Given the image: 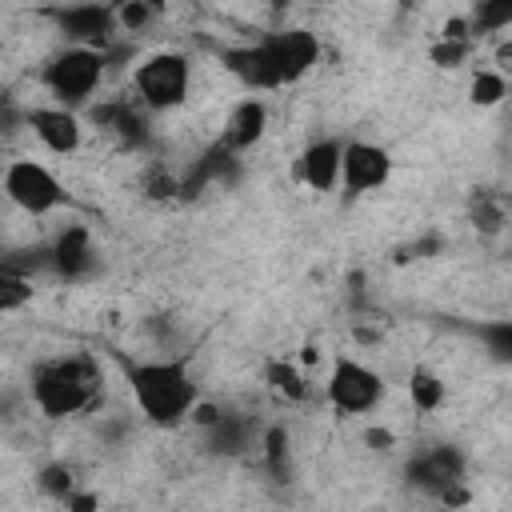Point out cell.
Wrapping results in <instances>:
<instances>
[{
  "label": "cell",
  "instance_id": "cell-35",
  "mask_svg": "<svg viewBox=\"0 0 512 512\" xmlns=\"http://www.w3.org/2000/svg\"><path fill=\"white\" fill-rule=\"evenodd\" d=\"M128 432H132V428H128V420H112V424H100V436H104L108 444H120Z\"/></svg>",
  "mask_w": 512,
  "mask_h": 512
},
{
  "label": "cell",
  "instance_id": "cell-31",
  "mask_svg": "<svg viewBox=\"0 0 512 512\" xmlns=\"http://www.w3.org/2000/svg\"><path fill=\"white\" fill-rule=\"evenodd\" d=\"M440 252V236H420V240H412L408 248H400L396 252V260L404 264V260H428V256H436Z\"/></svg>",
  "mask_w": 512,
  "mask_h": 512
},
{
  "label": "cell",
  "instance_id": "cell-21",
  "mask_svg": "<svg viewBox=\"0 0 512 512\" xmlns=\"http://www.w3.org/2000/svg\"><path fill=\"white\" fill-rule=\"evenodd\" d=\"M408 400H412L416 412H440L444 400H448L444 376L432 372V368H424V364H416V368L408 372Z\"/></svg>",
  "mask_w": 512,
  "mask_h": 512
},
{
  "label": "cell",
  "instance_id": "cell-38",
  "mask_svg": "<svg viewBox=\"0 0 512 512\" xmlns=\"http://www.w3.org/2000/svg\"><path fill=\"white\" fill-rule=\"evenodd\" d=\"M268 4H272V12H276V16H284V12H288L296 0H268Z\"/></svg>",
  "mask_w": 512,
  "mask_h": 512
},
{
  "label": "cell",
  "instance_id": "cell-33",
  "mask_svg": "<svg viewBox=\"0 0 512 512\" xmlns=\"http://www.w3.org/2000/svg\"><path fill=\"white\" fill-rule=\"evenodd\" d=\"M440 36H444V40H476V36H472V24H468V12L448 16V20L440 24Z\"/></svg>",
  "mask_w": 512,
  "mask_h": 512
},
{
  "label": "cell",
  "instance_id": "cell-37",
  "mask_svg": "<svg viewBox=\"0 0 512 512\" xmlns=\"http://www.w3.org/2000/svg\"><path fill=\"white\" fill-rule=\"evenodd\" d=\"M496 68H500L504 76L512 72V40H500V44H496Z\"/></svg>",
  "mask_w": 512,
  "mask_h": 512
},
{
  "label": "cell",
  "instance_id": "cell-26",
  "mask_svg": "<svg viewBox=\"0 0 512 512\" xmlns=\"http://www.w3.org/2000/svg\"><path fill=\"white\" fill-rule=\"evenodd\" d=\"M36 488L44 492V496H52V500H68L80 484H76V472H72V464H64V460H44L40 468H36Z\"/></svg>",
  "mask_w": 512,
  "mask_h": 512
},
{
  "label": "cell",
  "instance_id": "cell-24",
  "mask_svg": "<svg viewBox=\"0 0 512 512\" xmlns=\"http://www.w3.org/2000/svg\"><path fill=\"white\" fill-rule=\"evenodd\" d=\"M504 96H508V76L500 68H476L472 72V80H468L472 108H496V104H504Z\"/></svg>",
  "mask_w": 512,
  "mask_h": 512
},
{
  "label": "cell",
  "instance_id": "cell-25",
  "mask_svg": "<svg viewBox=\"0 0 512 512\" xmlns=\"http://www.w3.org/2000/svg\"><path fill=\"white\" fill-rule=\"evenodd\" d=\"M472 336L484 344V352L496 364L512 368V320H480V324H472Z\"/></svg>",
  "mask_w": 512,
  "mask_h": 512
},
{
  "label": "cell",
  "instance_id": "cell-15",
  "mask_svg": "<svg viewBox=\"0 0 512 512\" xmlns=\"http://www.w3.org/2000/svg\"><path fill=\"white\" fill-rule=\"evenodd\" d=\"M344 172V140L340 136H316L296 156V180L308 192H336Z\"/></svg>",
  "mask_w": 512,
  "mask_h": 512
},
{
  "label": "cell",
  "instance_id": "cell-22",
  "mask_svg": "<svg viewBox=\"0 0 512 512\" xmlns=\"http://www.w3.org/2000/svg\"><path fill=\"white\" fill-rule=\"evenodd\" d=\"M468 24H472L476 40H492V36L508 32L512 28V0H472Z\"/></svg>",
  "mask_w": 512,
  "mask_h": 512
},
{
  "label": "cell",
  "instance_id": "cell-9",
  "mask_svg": "<svg viewBox=\"0 0 512 512\" xmlns=\"http://www.w3.org/2000/svg\"><path fill=\"white\" fill-rule=\"evenodd\" d=\"M88 120L108 132L124 152H148L156 144L152 112L140 100H96L88 104Z\"/></svg>",
  "mask_w": 512,
  "mask_h": 512
},
{
  "label": "cell",
  "instance_id": "cell-19",
  "mask_svg": "<svg viewBox=\"0 0 512 512\" xmlns=\"http://www.w3.org/2000/svg\"><path fill=\"white\" fill-rule=\"evenodd\" d=\"M256 460H260V468H264L268 480H276V484H288L292 480V436H288L284 424H264Z\"/></svg>",
  "mask_w": 512,
  "mask_h": 512
},
{
  "label": "cell",
  "instance_id": "cell-6",
  "mask_svg": "<svg viewBox=\"0 0 512 512\" xmlns=\"http://www.w3.org/2000/svg\"><path fill=\"white\" fill-rule=\"evenodd\" d=\"M384 392H388V384H384V376L372 364H364V360H356L348 352L332 356L328 380H324V400L340 416H368V412H376Z\"/></svg>",
  "mask_w": 512,
  "mask_h": 512
},
{
  "label": "cell",
  "instance_id": "cell-29",
  "mask_svg": "<svg viewBox=\"0 0 512 512\" xmlns=\"http://www.w3.org/2000/svg\"><path fill=\"white\" fill-rule=\"evenodd\" d=\"M472 44H476V40H444V36H436V40L428 44V64H436V68H444V72H456V68L468 64Z\"/></svg>",
  "mask_w": 512,
  "mask_h": 512
},
{
  "label": "cell",
  "instance_id": "cell-30",
  "mask_svg": "<svg viewBox=\"0 0 512 512\" xmlns=\"http://www.w3.org/2000/svg\"><path fill=\"white\" fill-rule=\"evenodd\" d=\"M144 196L148 200H180V176H172L168 168L152 164L144 176Z\"/></svg>",
  "mask_w": 512,
  "mask_h": 512
},
{
  "label": "cell",
  "instance_id": "cell-39",
  "mask_svg": "<svg viewBox=\"0 0 512 512\" xmlns=\"http://www.w3.org/2000/svg\"><path fill=\"white\" fill-rule=\"evenodd\" d=\"M416 4H420V0H400V8H416Z\"/></svg>",
  "mask_w": 512,
  "mask_h": 512
},
{
  "label": "cell",
  "instance_id": "cell-36",
  "mask_svg": "<svg viewBox=\"0 0 512 512\" xmlns=\"http://www.w3.org/2000/svg\"><path fill=\"white\" fill-rule=\"evenodd\" d=\"M96 504H100V500H96L92 492H80V488H76V492L64 500V508H72V512H88V508H96Z\"/></svg>",
  "mask_w": 512,
  "mask_h": 512
},
{
  "label": "cell",
  "instance_id": "cell-8",
  "mask_svg": "<svg viewBox=\"0 0 512 512\" xmlns=\"http://www.w3.org/2000/svg\"><path fill=\"white\" fill-rule=\"evenodd\" d=\"M48 20L56 24V32L64 36V44H84V48H100L108 52L112 44H120V20L116 8L108 0H72V4H56L48 12Z\"/></svg>",
  "mask_w": 512,
  "mask_h": 512
},
{
  "label": "cell",
  "instance_id": "cell-16",
  "mask_svg": "<svg viewBox=\"0 0 512 512\" xmlns=\"http://www.w3.org/2000/svg\"><path fill=\"white\" fill-rule=\"evenodd\" d=\"M220 64L224 72H232L248 92H276L284 88L280 84V72L272 64V52L264 40H248V44H228L220 48Z\"/></svg>",
  "mask_w": 512,
  "mask_h": 512
},
{
  "label": "cell",
  "instance_id": "cell-23",
  "mask_svg": "<svg viewBox=\"0 0 512 512\" xmlns=\"http://www.w3.org/2000/svg\"><path fill=\"white\" fill-rule=\"evenodd\" d=\"M468 220H472V228H476V232L496 236V232L504 228V220H508V204H504L496 192L476 188V192L468 196Z\"/></svg>",
  "mask_w": 512,
  "mask_h": 512
},
{
  "label": "cell",
  "instance_id": "cell-28",
  "mask_svg": "<svg viewBox=\"0 0 512 512\" xmlns=\"http://www.w3.org/2000/svg\"><path fill=\"white\" fill-rule=\"evenodd\" d=\"M108 4L116 8V20H120L124 36L128 32H144L156 20V12L164 8V0H108Z\"/></svg>",
  "mask_w": 512,
  "mask_h": 512
},
{
  "label": "cell",
  "instance_id": "cell-27",
  "mask_svg": "<svg viewBox=\"0 0 512 512\" xmlns=\"http://www.w3.org/2000/svg\"><path fill=\"white\" fill-rule=\"evenodd\" d=\"M32 280H36V276L0 264V312H20V308L32 300V292H36Z\"/></svg>",
  "mask_w": 512,
  "mask_h": 512
},
{
  "label": "cell",
  "instance_id": "cell-5",
  "mask_svg": "<svg viewBox=\"0 0 512 512\" xmlns=\"http://www.w3.org/2000/svg\"><path fill=\"white\" fill-rule=\"evenodd\" d=\"M192 88V60L176 48H160L148 52L136 68H132V92L148 112H172L188 100Z\"/></svg>",
  "mask_w": 512,
  "mask_h": 512
},
{
  "label": "cell",
  "instance_id": "cell-11",
  "mask_svg": "<svg viewBox=\"0 0 512 512\" xmlns=\"http://www.w3.org/2000/svg\"><path fill=\"white\" fill-rule=\"evenodd\" d=\"M24 128L52 156H72L84 144V120L76 116V108L56 104V100L52 104H28V124Z\"/></svg>",
  "mask_w": 512,
  "mask_h": 512
},
{
  "label": "cell",
  "instance_id": "cell-1",
  "mask_svg": "<svg viewBox=\"0 0 512 512\" xmlns=\"http://www.w3.org/2000/svg\"><path fill=\"white\" fill-rule=\"evenodd\" d=\"M120 372H124V384L132 392L136 412L156 428H180L200 400V384H196L188 352L120 360Z\"/></svg>",
  "mask_w": 512,
  "mask_h": 512
},
{
  "label": "cell",
  "instance_id": "cell-2",
  "mask_svg": "<svg viewBox=\"0 0 512 512\" xmlns=\"http://www.w3.org/2000/svg\"><path fill=\"white\" fill-rule=\"evenodd\" d=\"M28 396L40 416L48 420H72L100 400V368L92 356L72 352V356H48L32 364L28 372Z\"/></svg>",
  "mask_w": 512,
  "mask_h": 512
},
{
  "label": "cell",
  "instance_id": "cell-17",
  "mask_svg": "<svg viewBox=\"0 0 512 512\" xmlns=\"http://www.w3.org/2000/svg\"><path fill=\"white\" fill-rule=\"evenodd\" d=\"M236 176H240V156L216 140V144H208V148L188 164V172L180 176V200H196L204 188H216V184L228 188V184H236Z\"/></svg>",
  "mask_w": 512,
  "mask_h": 512
},
{
  "label": "cell",
  "instance_id": "cell-3",
  "mask_svg": "<svg viewBox=\"0 0 512 512\" xmlns=\"http://www.w3.org/2000/svg\"><path fill=\"white\" fill-rule=\"evenodd\" d=\"M104 76H108V52L84 48V44H64L40 68L44 92L56 104H68V108H88L92 96L100 92Z\"/></svg>",
  "mask_w": 512,
  "mask_h": 512
},
{
  "label": "cell",
  "instance_id": "cell-12",
  "mask_svg": "<svg viewBox=\"0 0 512 512\" xmlns=\"http://www.w3.org/2000/svg\"><path fill=\"white\" fill-rule=\"evenodd\" d=\"M260 436H264V424L252 412L224 404L220 420L212 428H204V452L220 456V460H244V456L260 452Z\"/></svg>",
  "mask_w": 512,
  "mask_h": 512
},
{
  "label": "cell",
  "instance_id": "cell-10",
  "mask_svg": "<svg viewBox=\"0 0 512 512\" xmlns=\"http://www.w3.org/2000/svg\"><path fill=\"white\" fill-rule=\"evenodd\" d=\"M392 180V152L376 140H344V172L340 188L348 200H360Z\"/></svg>",
  "mask_w": 512,
  "mask_h": 512
},
{
  "label": "cell",
  "instance_id": "cell-4",
  "mask_svg": "<svg viewBox=\"0 0 512 512\" xmlns=\"http://www.w3.org/2000/svg\"><path fill=\"white\" fill-rule=\"evenodd\" d=\"M464 476H468V452L460 444H448V440L424 444L404 460V484L428 500H440V504H464L468 500Z\"/></svg>",
  "mask_w": 512,
  "mask_h": 512
},
{
  "label": "cell",
  "instance_id": "cell-14",
  "mask_svg": "<svg viewBox=\"0 0 512 512\" xmlns=\"http://www.w3.org/2000/svg\"><path fill=\"white\" fill-rule=\"evenodd\" d=\"M260 40L268 44L272 64H276L284 88L296 84V80H304V76L320 64V40H316V32H308V28H276V32H268V36H260Z\"/></svg>",
  "mask_w": 512,
  "mask_h": 512
},
{
  "label": "cell",
  "instance_id": "cell-20",
  "mask_svg": "<svg viewBox=\"0 0 512 512\" xmlns=\"http://www.w3.org/2000/svg\"><path fill=\"white\" fill-rule=\"evenodd\" d=\"M264 384H268L280 400H288V404H300V400H308V396H312L308 376H304V372H300V364H292L288 356H272V360L264 364Z\"/></svg>",
  "mask_w": 512,
  "mask_h": 512
},
{
  "label": "cell",
  "instance_id": "cell-32",
  "mask_svg": "<svg viewBox=\"0 0 512 512\" xmlns=\"http://www.w3.org/2000/svg\"><path fill=\"white\" fill-rule=\"evenodd\" d=\"M220 412H224V404H216V400H204V396H200V400H196V408H192V416H188V420H192V424H196V428H200V432H204V428H212V424H216V420H220Z\"/></svg>",
  "mask_w": 512,
  "mask_h": 512
},
{
  "label": "cell",
  "instance_id": "cell-18",
  "mask_svg": "<svg viewBox=\"0 0 512 512\" xmlns=\"http://www.w3.org/2000/svg\"><path fill=\"white\" fill-rule=\"evenodd\" d=\"M268 120H272L268 100L252 92V96H244L240 104H232V112H228V120H224V128H220L216 140H220L224 148H232L236 156H244L248 148H256V144L264 140Z\"/></svg>",
  "mask_w": 512,
  "mask_h": 512
},
{
  "label": "cell",
  "instance_id": "cell-34",
  "mask_svg": "<svg viewBox=\"0 0 512 512\" xmlns=\"http://www.w3.org/2000/svg\"><path fill=\"white\" fill-rule=\"evenodd\" d=\"M364 444H368L372 452H388V448L396 444V436H392L388 428H380V424H372V428H364Z\"/></svg>",
  "mask_w": 512,
  "mask_h": 512
},
{
  "label": "cell",
  "instance_id": "cell-7",
  "mask_svg": "<svg viewBox=\"0 0 512 512\" xmlns=\"http://www.w3.org/2000/svg\"><path fill=\"white\" fill-rule=\"evenodd\" d=\"M4 196L12 208L28 212V216H52L56 208L68 204V188L60 184V176L32 160V156H20V160H8L4 168Z\"/></svg>",
  "mask_w": 512,
  "mask_h": 512
},
{
  "label": "cell",
  "instance_id": "cell-13",
  "mask_svg": "<svg viewBox=\"0 0 512 512\" xmlns=\"http://www.w3.org/2000/svg\"><path fill=\"white\" fill-rule=\"evenodd\" d=\"M48 252H52V276L64 284H80V280L96 276V268H100V252H96L88 224H64L48 240Z\"/></svg>",
  "mask_w": 512,
  "mask_h": 512
}]
</instances>
